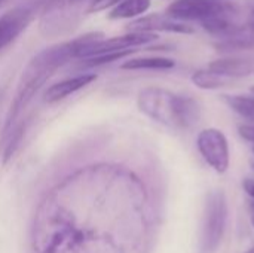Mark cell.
I'll list each match as a JSON object with an SVG mask.
<instances>
[{
  "instance_id": "6da1fadb",
  "label": "cell",
  "mask_w": 254,
  "mask_h": 253,
  "mask_svg": "<svg viewBox=\"0 0 254 253\" xmlns=\"http://www.w3.org/2000/svg\"><path fill=\"white\" fill-rule=\"evenodd\" d=\"M100 39V33H88L85 36H80L77 39L54 45L51 48L43 49L39 52L24 69L18 88L15 92V98L10 104L7 118H6V125H4V133L9 131L12 124L16 121L19 113L28 106V103L33 100L36 92L46 84V81L67 61L79 55V51L89 43L95 42Z\"/></svg>"
},
{
  "instance_id": "7a4b0ae2",
  "label": "cell",
  "mask_w": 254,
  "mask_h": 253,
  "mask_svg": "<svg viewBox=\"0 0 254 253\" xmlns=\"http://www.w3.org/2000/svg\"><path fill=\"white\" fill-rule=\"evenodd\" d=\"M137 104L146 116L173 130L190 128L201 116V107L193 98L159 86L143 88L138 92Z\"/></svg>"
},
{
  "instance_id": "3957f363",
  "label": "cell",
  "mask_w": 254,
  "mask_h": 253,
  "mask_svg": "<svg viewBox=\"0 0 254 253\" xmlns=\"http://www.w3.org/2000/svg\"><path fill=\"white\" fill-rule=\"evenodd\" d=\"M228 200L222 189H214L205 200L199 253H216L219 251L228 225Z\"/></svg>"
},
{
  "instance_id": "277c9868",
  "label": "cell",
  "mask_w": 254,
  "mask_h": 253,
  "mask_svg": "<svg viewBox=\"0 0 254 253\" xmlns=\"http://www.w3.org/2000/svg\"><path fill=\"white\" fill-rule=\"evenodd\" d=\"M240 7L232 0H176L165 13L180 21H208L213 18L228 16L238 18Z\"/></svg>"
},
{
  "instance_id": "5b68a950",
  "label": "cell",
  "mask_w": 254,
  "mask_h": 253,
  "mask_svg": "<svg viewBox=\"0 0 254 253\" xmlns=\"http://www.w3.org/2000/svg\"><path fill=\"white\" fill-rule=\"evenodd\" d=\"M196 146L204 161L219 174H225L229 169L231 154L229 143L223 131L217 128H205L198 134Z\"/></svg>"
},
{
  "instance_id": "8992f818",
  "label": "cell",
  "mask_w": 254,
  "mask_h": 253,
  "mask_svg": "<svg viewBox=\"0 0 254 253\" xmlns=\"http://www.w3.org/2000/svg\"><path fill=\"white\" fill-rule=\"evenodd\" d=\"M158 36L156 33H150V31H129L127 34L122 36H115L110 39H98L92 43H89L88 46L82 48L79 51L77 57H94V55H100V54H106V52H115V51H124V49H131V48H138V46H144L153 40H156Z\"/></svg>"
},
{
  "instance_id": "52a82bcc",
  "label": "cell",
  "mask_w": 254,
  "mask_h": 253,
  "mask_svg": "<svg viewBox=\"0 0 254 253\" xmlns=\"http://www.w3.org/2000/svg\"><path fill=\"white\" fill-rule=\"evenodd\" d=\"M39 3L16 6L0 16V51L10 45L34 19Z\"/></svg>"
},
{
  "instance_id": "ba28073f",
  "label": "cell",
  "mask_w": 254,
  "mask_h": 253,
  "mask_svg": "<svg viewBox=\"0 0 254 253\" xmlns=\"http://www.w3.org/2000/svg\"><path fill=\"white\" fill-rule=\"evenodd\" d=\"M129 31H168V33H180V34H192L195 28L186 22L176 19L167 13H152L147 16H141L129 24Z\"/></svg>"
},
{
  "instance_id": "9c48e42d",
  "label": "cell",
  "mask_w": 254,
  "mask_h": 253,
  "mask_svg": "<svg viewBox=\"0 0 254 253\" xmlns=\"http://www.w3.org/2000/svg\"><path fill=\"white\" fill-rule=\"evenodd\" d=\"M208 69L229 79L246 78L254 73V58L252 57H226L214 60Z\"/></svg>"
},
{
  "instance_id": "30bf717a",
  "label": "cell",
  "mask_w": 254,
  "mask_h": 253,
  "mask_svg": "<svg viewBox=\"0 0 254 253\" xmlns=\"http://www.w3.org/2000/svg\"><path fill=\"white\" fill-rule=\"evenodd\" d=\"M94 81H97V75H91V73H83V75H77L68 79H64L61 82L54 84L52 86L48 88V91L45 92V101L46 103H57L61 101L64 98H67L68 95L77 92L79 89L91 85Z\"/></svg>"
},
{
  "instance_id": "8fae6325",
  "label": "cell",
  "mask_w": 254,
  "mask_h": 253,
  "mask_svg": "<svg viewBox=\"0 0 254 253\" xmlns=\"http://www.w3.org/2000/svg\"><path fill=\"white\" fill-rule=\"evenodd\" d=\"M150 7V0H121L109 13L112 19H129L143 15Z\"/></svg>"
},
{
  "instance_id": "7c38bea8",
  "label": "cell",
  "mask_w": 254,
  "mask_h": 253,
  "mask_svg": "<svg viewBox=\"0 0 254 253\" xmlns=\"http://www.w3.org/2000/svg\"><path fill=\"white\" fill-rule=\"evenodd\" d=\"M176 66L174 60L165 57H141L127 60L121 69L124 70H170Z\"/></svg>"
},
{
  "instance_id": "4fadbf2b",
  "label": "cell",
  "mask_w": 254,
  "mask_h": 253,
  "mask_svg": "<svg viewBox=\"0 0 254 253\" xmlns=\"http://www.w3.org/2000/svg\"><path fill=\"white\" fill-rule=\"evenodd\" d=\"M190 79H192L193 85H196L201 89H219V88L228 86L231 82L229 78H225V76H222V75H219L210 69L196 70Z\"/></svg>"
},
{
  "instance_id": "5bb4252c",
  "label": "cell",
  "mask_w": 254,
  "mask_h": 253,
  "mask_svg": "<svg viewBox=\"0 0 254 253\" xmlns=\"http://www.w3.org/2000/svg\"><path fill=\"white\" fill-rule=\"evenodd\" d=\"M222 100L241 118L254 124V95H222Z\"/></svg>"
},
{
  "instance_id": "9a60e30c",
  "label": "cell",
  "mask_w": 254,
  "mask_h": 253,
  "mask_svg": "<svg viewBox=\"0 0 254 253\" xmlns=\"http://www.w3.org/2000/svg\"><path fill=\"white\" fill-rule=\"evenodd\" d=\"M137 49L131 48V49H124V51H115V52H106V54H100V55H94V57H88L86 60V66L95 67V66H104V64H110L113 61H119L122 58H127L128 55L134 54Z\"/></svg>"
},
{
  "instance_id": "2e32d148",
  "label": "cell",
  "mask_w": 254,
  "mask_h": 253,
  "mask_svg": "<svg viewBox=\"0 0 254 253\" xmlns=\"http://www.w3.org/2000/svg\"><path fill=\"white\" fill-rule=\"evenodd\" d=\"M83 0H46L45 4V13H52L57 10H65L71 6L79 4Z\"/></svg>"
},
{
  "instance_id": "e0dca14e",
  "label": "cell",
  "mask_w": 254,
  "mask_h": 253,
  "mask_svg": "<svg viewBox=\"0 0 254 253\" xmlns=\"http://www.w3.org/2000/svg\"><path fill=\"white\" fill-rule=\"evenodd\" d=\"M121 0H92L91 4H89V12H101V10H106L115 4H118Z\"/></svg>"
},
{
  "instance_id": "ac0fdd59",
  "label": "cell",
  "mask_w": 254,
  "mask_h": 253,
  "mask_svg": "<svg viewBox=\"0 0 254 253\" xmlns=\"http://www.w3.org/2000/svg\"><path fill=\"white\" fill-rule=\"evenodd\" d=\"M238 131H240V136L244 139V140H247V142H250V143H253L254 145V124H243V125H240L238 127Z\"/></svg>"
},
{
  "instance_id": "d6986e66",
  "label": "cell",
  "mask_w": 254,
  "mask_h": 253,
  "mask_svg": "<svg viewBox=\"0 0 254 253\" xmlns=\"http://www.w3.org/2000/svg\"><path fill=\"white\" fill-rule=\"evenodd\" d=\"M243 188H244V191L247 192V195H249L252 200H254V179H250V177L244 179Z\"/></svg>"
},
{
  "instance_id": "ffe728a7",
  "label": "cell",
  "mask_w": 254,
  "mask_h": 253,
  "mask_svg": "<svg viewBox=\"0 0 254 253\" xmlns=\"http://www.w3.org/2000/svg\"><path fill=\"white\" fill-rule=\"evenodd\" d=\"M247 25L252 30H254V0L250 4V12H249V16H247Z\"/></svg>"
},
{
  "instance_id": "44dd1931",
  "label": "cell",
  "mask_w": 254,
  "mask_h": 253,
  "mask_svg": "<svg viewBox=\"0 0 254 253\" xmlns=\"http://www.w3.org/2000/svg\"><path fill=\"white\" fill-rule=\"evenodd\" d=\"M250 209L253 210V213H254V200H252V203H250Z\"/></svg>"
},
{
  "instance_id": "7402d4cb",
  "label": "cell",
  "mask_w": 254,
  "mask_h": 253,
  "mask_svg": "<svg viewBox=\"0 0 254 253\" xmlns=\"http://www.w3.org/2000/svg\"><path fill=\"white\" fill-rule=\"evenodd\" d=\"M246 253H254V248H252V249H249V251H247V252Z\"/></svg>"
},
{
  "instance_id": "603a6c76",
  "label": "cell",
  "mask_w": 254,
  "mask_h": 253,
  "mask_svg": "<svg viewBox=\"0 0 254 253\" xmlns=\"http://www.w3.org/2000/svg\"><path fill=\"white\" fill-rule=\"evenodd\" d=\"M252 225H253V228H254V213H253V216H252Z\"/></svg>"
},
{
  "instance_id": "cb8c5ba5",
  "label": "cell",
  "mask_w": 254,
  "mask_h": 253,
  "mask_svg": "<svg viewBox=\"0 0 254 253\" xmlns=\"http://www.w3.org/2000/svg\"><path fill=\"white\" fill-rule=\"evenodd\" d=\"M252 92H253V94H254V86H252Z\"/></svg>"
},
{
  "instance_id": "d4e9b609",
  "label": "cell",
  "mask_w": 254,
  "mask_h": 253,
  "mask_svg": "<svg viewBox=\"0 0 254 253\" xmlns=\"http://www.w3.org/2000/svg\"><path fill=\"white\" fill-rule=\"evenodd\" d=\"M3 1H4V0H0V4H1V3H3Z\"/></svg>"
},
{
  "instance_id": "484cf974",
  "label": "cell",
  "mask_w": 254,
  "mask_h": 253,
  "mask_svg": "<svg viewBox=\"0 0 254 253\" xmlns=\"http://www.w3.org/2000/svg\"><path fill=\"white\" fill-rule=\"evenodd\" d=\"M253 152H254V148H253Z\"/></svg>"
}]
</instances>
